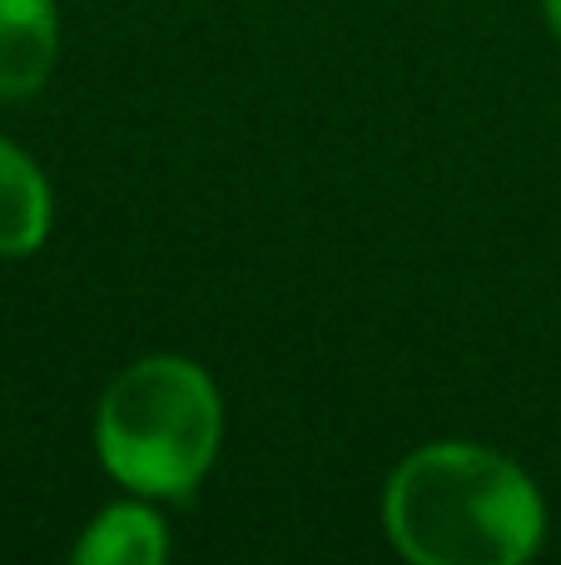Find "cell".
<instances>
[{
	"label": "cell",
	"instance_id": "obj_1",
	"mask_svg": "<svg viewBox=\"0 0 561 565\" xmlns=\"http://www.w3.org/2000/svg\"><path fill=\"white\" fill-rule=\"evenodd\" d=\"M383 536L413 565H527L547 546V497L507 451L423 441L383 481Z\"/></svg>",
	"mask_w": 561,
	"mask_h": 565
},
{
	"label": "cell",
	"instance_id": "obj_2",
	"mask_svg": "<svg viewBox=\"0 0 561 565\" xmlns=\"http://www.w3.org/2000/svg\"><path fill=\"white\" fill-rule=\"evenodd\" d=\"M224 441V397L209 367L179 352L129 362L95 407V451L109 481L149 501H189Z\"/></svg>",
	"mask_w": 561,
	"mask_h": 565
},
{
	"label": "cell",
	"instance_id": "obj_3",
	"mask_svg": "<svg viewBox=\"0 0 561 565\" xmlns=\"http://www.w3.org/2000/svg\"><path fill=\"white\" fill-rule=\"evenodd\" d=\"M60 60L55 0H0V99H35Z\"/></svg>",
	"mask_w": 561,
	"mask_h": 565
},
{
	"label": "cell",
	"instance_id": "obj_4",
	"mask_svg": "<svg viewBox=\"0 0 561 565\" xmlns=\"http://www.w3.org/2000/svg\"><path fill=\"white\" fill-rule=\"evenodd\" d=\"M174 541H169L165 516L155 511L149 497L129 491L125 501H109L105 511H95L85 531L75 541V565H165Z\"/></svg>",
	"mask_w": 561,
	"mask_h": 565
},
{
	"label": "cell",
	"instance_id": "obj_5",
	"mask_svg": "<svg viewBox=\"0 0 561 565\" xmlns=\"http://www.w3.org/2000/svg\"><path fill=\"white\" fill-rule=\"evenodd\" d=\"M55 228L50 179L20 145L0 139V258H30Z\"/></svg>",
	"mask_w": 561,
	"mask_h": 565
},
{
	"label": "cell",
	"instance_id": "obj_6",
	"mask_svg": "<svg viewBox=\"0 0 561 565\" xmlns=\"http://www.w3.org/2000/svg\"><path fill=\"white\" fill-rule=\"evenodd\" d=\"M542 20H547V30L561 40V0H542Z\"/></svg>",
	"mask_w": 561,
	"mask_h": 565
}]
</instances>
